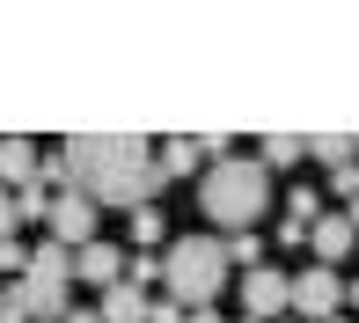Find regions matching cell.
<instances>
[{
    "label": "cell",
    "mask_w": 359,
    "mask_h": 323,
    "mask_svg": "<svg viewBox=\"0 0 359 323\" xmlns=\"http://www.w3.org/2000/svg\"><path fill=\"white\" fill-rule=\"evenodd\" d=\"M125 279H133V286H147V279H161V257H147V250H133V265H125Z\"/></svg>",
    "instance_id": "20"
},
{
    "label": "cell",
    "mask_w": 359,
    "mask_h": 323,
    "mask_svg": "<svg viewBox=\"0 0 359 323\" xmlns=\"http://www.w3.org/2000/svg\"><path fill=\"white\" fill-rule=\"evenodd\" d=\"M345 309H352V316H359V279H345Z\"/></svg>",
    "instance_id": "25"
},
{
    "label": "cell",
    "mask_w": 359,
    "mask_h": 323,
    "mask_svg": "<svg viewBox=\"0 0 359 323\" xmlns=\"http://www.w3.org/2000/svg\"><path fill=\"white\" fill-rule=\"evenodd\" d=\"M257 162H264V169H301V162H308V140L301 133H271V140H257Z\"/></svg>",
    "instance_id": "14"
},
{
    "label": "cell",
    "mask_w": 359,
    "mask_h": 323,
    "mask_svg": "<svg viewBox=\"0 0 359 323\" xmlns=\"http://www.w3.org/2000/svg\"><path fill=\"white\" fill-rule=\"evenodd\" d=\"M198 213L205 228H227V235H250L257 220L271 213V169L257 154H227L198 176Z\"/></svg>",
    "instance_id": "2"
},
{
    "label": "cell",
    "mask_w": 359,
    "mask_h": 323,
    "mask_svg": "<svg viewBox=\"0 0 359 323\" xmlns=\"http://www.w3.org/2000/svg\"><path fill=\"white\" fill-rule=\"evenodd\" d=\"M198 162H205V140H154V169H161V184H176V176H198Z\"/></svg>",
    "instance_id": "11"
},
{
    "label": "cell",
    "mask_w": 359,
    "mask_h": 323,
    "mask_svg": "<svg viewBox=\"0 0 359 323\" xmlns=\"http://www.w3.org/2000/svg\"><path fill=\"white\" fill-rule=\"evenodd\" d=\"M330 323H352V316H330Z\"/></svg>",
    "instance_id": "28"
},
{
    "label": "cell",
    "mask_w": 359,
    "mask_h": 323,
    "mask_svg": "<svg viewBox=\"0 0 359 323\" xmlns=\"http://www.w3.org/2000/svg\"><path fill=\"white\" fill-rule=\"evenodd\" d=\"M147 316H154L147 286H133V279H125V286H110V294H103V323H147Z\"/></svg>",
    "instance_id": "13"
},
{
    "label": "cell",
    "mask_w": 359,
    "mask_h": 323,
    "mask_svg": "<svg viewBox=\"0 0 359 323\" xmlns=\"http://www.w3.org/2000/svg\"><path fill=\"white\" fill-rule=\"evenodd\" d=\"M293 316H301V323H330V316H345V279H337L330 265L293 272Z\"/></svg>",
    "instance_id": "6"
},
{
    "label": "cell",
    "mask_w": 359,
    "mask_h": 323,
    "mask_svg": "<svg viewBox=\"0 0 359 323\" xmlns=\"http://www.w3.org/2000/svg\"><path fill=\"white\" fill-rule=\"evenodd\" d=\"M0 323H29V301H22V279L0 286Z\"/></svg>",
    "instance_id": "19"
},
{
    "label": "cell",
    "mask_w": 359,
    "mask_h": 323,
    "mask_svg": "<svg viewBox=\"0 0 359 323\" xmlns=\"http://www.w3.org/2000/svg\"><path fill=\"white\" fill-rule=\"evenodd\" d=\"M271 242H286V250H308V228H301V220H279V228H271Z\"/></svg>",
    "instance_id": "22"
},
{
    "label": "cell",
    "mask_w": 359,
    "mask_h": 323,
    "mask_svg": "<svg viewBox=\"0 0 359 323\" xmlns=\"http://www.w3.org/2000/svg\"><path fill=\"white\" fill-rule=\"evenodd\" d=\"M59 162H67V191H81V199H95V206L140 213L161 191L154 140H140V133H74L67 147H59Z\"/></svg>",
    "instance_id": "1"
},
{
    "label": "cell",
    "mask_w": 359,
    "mask_h": 323,
    "mask_svg": "<svg viewBox=\"0 0 359 323\" xmlns=\"http://www.w3.org/2000/svg\"><path fill=\"white\" fill-rule=\"evenodd\" d=\"M323 213H330V206H323V191H316V184H293V191H286V220H301V228H316Z\"/></svg>",
    "instance_id": "15"
},
{
    "label": "cell",
    "mask_w": 359,
    "mask_h": 323,
    "mask_svg": "<svg viewBox=\"0 0 359 323\" xmlns=\"http://www.w3.org/2000/svg\"><path fill=\"white\" fill-rule=\"evenodd\" d=\"M286 323H301V316H286Z\"/></svg>",
    "instance_id": "29"
},
{
    "label": "cell",
    "mask_w": 359,
    "mask_h": 323,
    "mask_svg": "<svg viewBox=\"0 0 359 323\" xmlns=\"http://www.w3.org/2000/svg\"><path fill=\"white\" fill-rule=\"evenodd\" d=\"M242 316L250 323H286L293 316V272H279V265H257V272H242Z\"/></svg>",
    "instance_id": "5"
},
{
    "label": "cell",
    "mask_w": 359,
    "mask_h": 323,
    "mask_svg": "<svg viewBox=\"0 0 359 323\" xmlns=\"http://www.w3.org/2000/svg\"><path fill=\"white\" fill-rule=\"evenodd\" d=\"M308 162H316L323 176H345V169H359V140L352 133H316L308 140Z\"/></svg>",
    "instance_id": "12"
},
{
    "label": "cell",
    "mask_w": 359,
    "mask_h": 323,
    "mask_svg": "<svg viewBox=\"0 0 359 323\" xmlns=\"http://www.w3.org/2000/svg\"><path fill=\"white\" fill-rule=\"evenodd\" d=\"M59 323H103V309H67Z\"/></svg>",
    "instance_id": "24"
},
{
    "label": "cell",
    "mask_w": 359,
    "mask_h": 323,
    "mask_svg": "<svg viewBox=\"0 0 359 323\" xmlns=\"http://www.w3.org/2000/svg\"><path fill=\"white\" fill-rule=\"evenodd\" d=\"M242 323H250V316H242Z\"/></svg>",
    "instance_id": "30"
},
{
    "label": "cell",
    "mask_w": 359,
    "mask_h": 323,
    "mask_svg": "<svg viewBox=\"0 0 359 323\" xmlns=\"http://www.w3.org/2000/svg\"><path fill=\"white\" fill-rule=\"evenodd\" d=\"M22 272H29V250H22V242H0V279H22Z\"/></svg>",
    "instance_id": "18"
},
{
    "label": "cell",
    "mask_w": 359,
    "mask_h": 323,
    "mask_svg": "<svg viewBox=\"0 0 359 323\" xmlns=\"http://www.w3.org/2000/svg\"><path fill=\"white\" fill-rule=\"evenodd\" d=\"M345 220H352V235H359V199H352V206H345Z\"/></svg>",
    "instance_id": "27"
},
{
    "label": "cell",
    "mask_w": 359,
    "mask_h": 323,
    "mask_svg": "<svg viewBox=\"0 0 359 323\" xmlns=\"http://www.w3.org/2000/svg\"><path fill=\"white\" fill-rule=\"evenodd\" d=\"M22 301H29V323H59L74 309V250L67 242H37V250H29Z\"/></svg>",
    "instance_id": "4"
},
{
    "label": "cell",
    "mask_w": 359,
    "mask_h": 323,
    "mask_svg": "<svg viewBox=\"0 0 359 323\" xmlns=\"http://www.w3.org/2000/svg\"><path fill=\"white\" fill-rule=\"evenodd\" d=\"M125 265H133V257L118 250V242H88V250H74V286H125Z\"/></svg>",
    "instance_id": "9"
},
{
    "label": "cell",
    "mask_w": 359,
    "mask_h": 323,
    "mask_svg": "<svg viewBox=\"0 0 359 323\" xmlns=\"http://www.w3.org/2000/svg\"><path fill=\"white\" fill-rule=\"evenodd\" d=\"M191 323H220V309H191Z\"/></svg>",
    "instance_id": "26"
},
{
    "label": "cell",
    "mask_w": 359,
    "mask_h": 323,
    "mask_svg": "<svg viewBox=\"0 0 359 323\" xmlns=\"http://www.w3.org/2000/svg\"><path fill=\"white\" fill-rule=\"evenodd\" d=\"M37 176H44L37 140H0V191H29Z\"/></svg>",
    "instance_id": "10"
},
{
    "label": "cell",
    "mask_w": 359,
    "mask_h": 323,
    "mask_svg": "<svg viewBox=\"0 0 359 323\" xmlns=\"http://www.w3.org/2000/svg\"><path fill=\"white\" fill-rule=\"evenodd\" d=\"M345 257H359V235H352V220H345V206L337 213H323L316 228H308V265H345Z\"/></svg>",
    "instance_id": "8"
},
{
    "label": "cell",
    "mask_w": 359,
    "mask_h": 323,
    "mask_svg": "<svg viewBox=\"0 0 359 323\" xmlns=\"http://www.w3.org/2000/svg\"><path fill=\"white\" fill-rule=\"evenodd\" d=\"M44 228H52V242H67V250H88V242H103V235H95V199H81V191H59Z\"/></svg>",
    "instance_id": "7"
},
{
    "label": "cell",
    "mask_w": 359,
    "mask_h": 323,
    "mask_svg": "<svg viewBox=\"0 0 359 323\" xmlns=\"http://www.w3.org/2000/svg\"><path fill=\"white\" fill-rule=\"evenodd\" d=\"M125 228H133V250H154L169 235V220H161V206H140V213H125Z\"/></svg>",
    "instance_id": "16"
},
{
    "label": "cell",
    "mask_w": 359,
    "mask_h": 323,
    "mask_svg": "<svg viewBox=\"0 0 359 323\" xmlns=\"http://www.w3.org/2000/svg\"><path fill=\"white\" fill-rule=\"evenodd\" d=\"M227 265H235V272H257V265H271V257H264V235H227Z\"/></svg>",
    "instance_id": "17"
},
{
    "label": "cell",
    "mask_w": 359,
    "mask_h": 323,
    "mask_svg": "<svg viewBox=\"0 0 359 323\" xmlns=\"http://www.w3.org/2000/svg\"><path fill=\"white\" fill-rule=\"evenodd\" d=\"M15 228H22V206H15V191H0V242H8Z\"/></svg>",
    "instance_id": "21"
},
{
    "label": "cell",
    "mask_w": 359,
    "mask_h": 323,
    "mask_svg": "<svg viewBox=\"0 0 359 323\" xmlns=\"http://www.w3.org/2000/svg\"><path fill=\"white\" fill-rule=\"evenodd\" d=\"M227 279H235V265H227V235H176L169 250H161V286H169V301H184V309H213L227 294Z\"/></svg>",
    "instance_id": "3"
},
{
    "label": "cell",
    "mask_w": 359,
    "mask_h": 323,
    "mask_svg": "<svg viewBox=\"0 0 359 323\" xmlns=\"http://www.w3.org/2000/svg\"><path fill=\"white\" fill-rule=\"evenodd\" d=\"M147 323H191V309H184V301H154V316H147Z\"/></svg>",
    "instance_id": "23"
}]
</instances>
